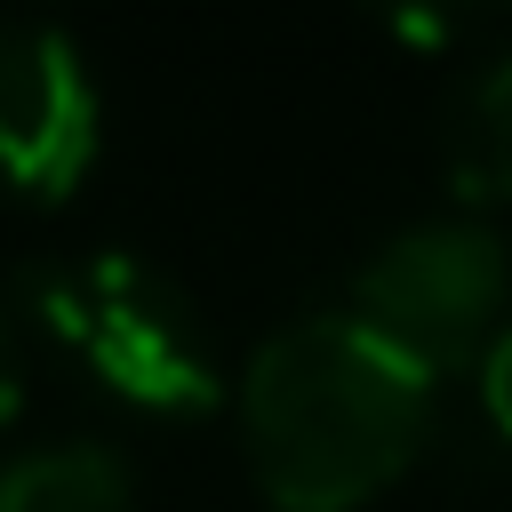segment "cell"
<instances>
[{"instance_id":"6da1fadb","label":"cell","mask_w":512,"mask_h":512,"mask_svg":"<svg viewBox=\"0 0 512 512\" xmlns=\"http://www.w3.org/2000/svg\"><path fill=\"white\" fill-rule=\"evenodd\" d=\"M432 392L440 384L352 312H304L240 368L248 472L280 512H352L424 456Z\"/></svg>"},{"instance_id":"7a4b0ae2","label":"cell","mask_w":512,"mask_h":512,"mask_svg":"<svg viewBox=\"0 0 512 512\" xmlns=\"http://www.w3.org/2000/svg\"><path fill=\"white\" fill-rule=\"evenodd\" d=\"M24 296H32V320L112 400H128L144 416H208L224 400V368L208 352L200 312L144 256H120V248L64 256V264H40L24 280Z\"/></svg>"},{"instance_id":"3957f363","label":"cell","mask_w":512,"mask_h":512,"mask_svg":"<svg viewBox=\"0 0 512 512\" xmlns=\"http://www.w3.org/2000/svg\"><path fill=\"white\" fill-rule=\"evenodd\" d=\"M376 344H392L432 384L496 344L512 320V256L480 216H432L392 232L360 272L344 304Z\"/></svg>"},{"instance_id":"277c9868","label":"cell","mask_w":512,"mask_h":512,"mask_svg":"<svg viewBox=\"0 0 512 512\" xmlns=\"http://www.w3.org/2000/svg\"><path fill=\"white\" fill-rule=\"evenodd\" d=\"M104 144V96L48 24H0V184L32 200L80 192Z\"/></svg>"},{"instance_id":"5b68a950","label":"cell","mask_w":512,"mask_h":512,"mask_svg":"<svg viewBox=\"0 0 512 512\" xmlns=\"http://www.w3.org/2000/svg\"><path fill=\"white\" fill-rule=\"evenodd\" d=\"M440 168L464 208H504L512 200V48L480 56L440 112Z\"/></svg>"},{"instance_id":"8992f818","label":"cell","mask_w":512,"mask_h":512,"mask_svg":"<svg viewBox=\"0 0 512 512\" xmlns=\"http://www.w3.org/2000/svg\"><path fill=\"white\" fill-rule=\"evenodd\" d=\"M136 472L112 440H40L0 464V512H128Z\"/></svg>"},{"instance_id":"52a82bcc","label":"cell","mask_w":512,"mask_h":512,"mask_svg":"<svg viewBox=\"0 0 512 512\" xmlns=\"http://www.w3.org/2000/svg\"><path fill=\"white\" fill-rule=\"evenodd\" d=\"M480 408H488V424L512 440V320H504L496 344L480 352Z\"/></svg>"},{"instance_id":"ba28073f","label":"cell","mask_w":512,"mask_h":512,"mask_svg":"<svg viewBox=\"0 0 512 512\" xmlns=\"http://www.w3.org/2000/svg\"><path fill=\"white\" fill-rule=\"evenodd\" d=\"M16 416V336H8V312H0V424Z\"/></svg>"}]
</instances>
